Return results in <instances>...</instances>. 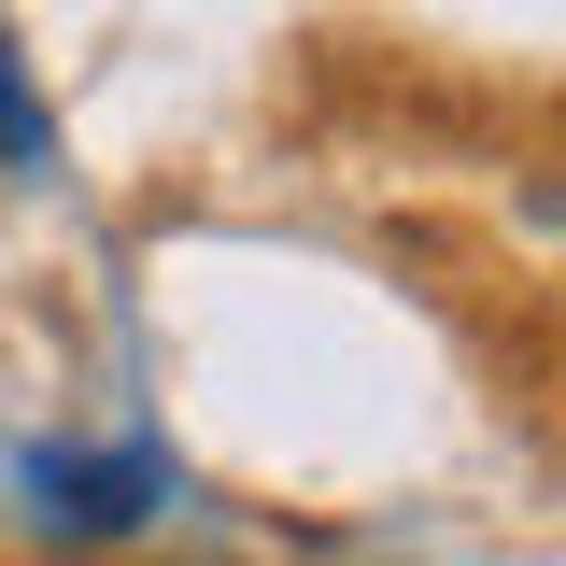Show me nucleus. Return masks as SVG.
Here are the masks:
<instances>
[{
  "label": "nucleus",
  "instance_id": "f257e3e1",
  "mask_svg": "<svg viewBox=\"0 0 566 566\" xmlns=\"http://www.w3.org/2000/svg\"><path fill=\"white\" fill-rule=\"evenodd\" d=\"M142 510H170V453L114 439V453H29V524L57 538H128Z\"/></svg>",
  "mask_w": 566,
  "mask_h": 566
},
{
  "label": "nucleus",
  "instance_id": "f03ea898",
  "mask_svg": "<svg viewBox=\"0 0 566 566\" xmlns=\"http://www.w3.org/2000/svg\"><path fill=\"white\" fill-rule=\"evenodd\" d=\"M0 156H43V99H29V71H14V43H0Z\"/></svg>",
  "mask_w": 566,
  "mask_h": 566
}]
</instances>
